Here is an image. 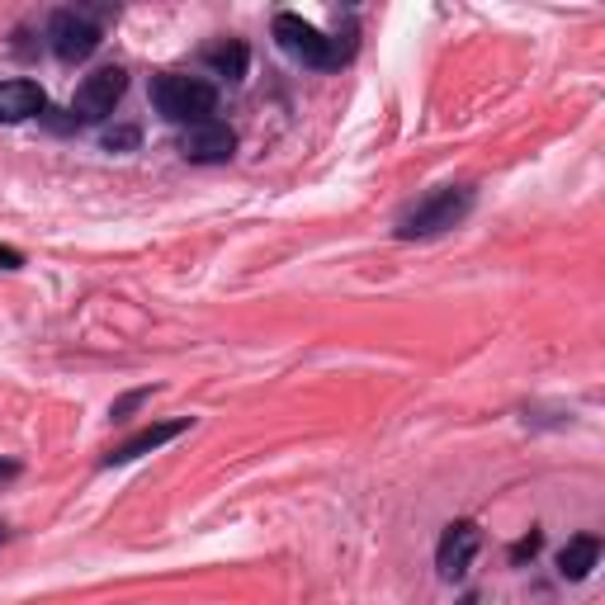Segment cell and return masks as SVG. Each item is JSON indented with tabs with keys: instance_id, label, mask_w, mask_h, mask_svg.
Masks as SVG:
<instances>
[{
	"instance_id": "6da1fadb",
	"label": "cell",
	"mask_w": 605,
	"mask_h": 605,
	"mask_svg": "<svg viewBox=\"0 0 605 605\" xmlns=\"http://www.w3.org/2000/svg\"><path fill=\"white\" fill-rule=\"evenodd\" d=\"M152 105L162 119L170 123H209L213 109H218V85L204 76H190V71H166V76L152 81Z\"/></svg>"
},
{
	"instance_id": "7a4b0ae2",
	"label": "cell",
	"mask_w": 605,
	"mask_h": 605,
	"mask_svg": "<svg viewBox=\"0 0 605 605\" xmlns=\"http://www.w3.org/2000/svg\"><path fill=\"white\" fill-rule=\"evenodd\" d=\"M275 43L294 57V62L317 67V71H336L341 62L355 57V34L327 38L322 28H312L308 20H298V14H275Z\"/></svg>"
},
{
	"instance_id": "3957f363",
	"label": "cell",
	"mask_w": 605,
	"mask_h": 605,
	"mask_svg": "<svg viewBox=\"0 0 605 605\" xmlns=\"http://www.w3.org/2000/svg\"><path fill=\"white\" fill-rule=\"evenodd\" d=\"M473 209V190L468 185H444V190L426 194L422 204H412L407 213L398 218V237H436V233H450L454 223H464Z\"/></svg>"
},
{
	"instance_id": "277c9868",
	"label": "cell",
	"mask_w": 605,
	"mask_h": 605,
	"mask_svg": "<svg viewBox=\"0 0 605 605\" xmlns=\"http://www.w3.org/2000/svg\"><path fill=\"white\" fill-rule=\"evenodd\" d=\"M123 91H128V71L123 67H99V71H91V76L76 85V95H71V119H76V123L109 119V114L119 109Z\"/></svg>"
},
{
	"instance_id": "5b68a950",
	"label": "cell",
	"mask_w": 605,
	"mask_h": 605,
	"mask_svg": "<svg viewBox=\"0 0 605 605\" xmlns=\"http://www.w3.org/2000/svg\"><path fill=\"white\" fill-rule=\"evenodd\" d=\"M48 43L62 62H85L99 48V24L85 10H57L48 20Z\"/></svg>"
},
{
	"instance_id": "8992f818",
	"label": "cell",
	"mask_w": 605,
	"mask_h": 605,
	"mask_svg": "<svg viewBox=\"0 0 605 605\" xmlns=\"http://www.w3.org/2000/svg\"><path fill=\"white\" fill-rule=\"evenodd\" d=\"M233 152H237V133L218 119L194 123L180 133V156L194 166H223V162H233Z\"/></svg>"
},
{
	"instance_id": "52a82bcc",
	"label": "cell",
	"mask_w": 605,
	"mask_h": 605,
	"mask_svg": "<svg viewBox=\"0 0 605 605\" xmlns=\"http://www.w3.org/2000/svg\"><path fill=\"white\" fill-rule=\"evenodd\" d=\"M478 549H483V530L473 525V521H454V525H444L440 549H436V568H440V578H444V582L468 578V564H473V554H478Z\"/></svg>"
},
{
	"instance_id": "ba28073f",
	"label": "cell",
	"mask_w": 605,
	"mask_h": 605,
	"mask_svg": "<svg viewBox=\"0 0 605 605\" xmlns=\"http://www.w3.org/2000/svg\"><path fill=\"white\" fill-rule=\"evenodd\" d=\"M48 109V95H43L38 81H0V123H24L38 119Z\"/></svg>"
},
{
	"instance_id": "9c48e42d",
	"label": "cell",
	"mask_w": 605,
	"mask_h": 605,
	"mask_svg": "<svg viewBox=\"0 0 605 605\" xmlns=\"http://www.w3.org/2000/svg\"><path fill=\"white\" fill-rule=\"evenodd\" d=\"M190 430V422H162V426H147V430H138L133 440H123L119 450H109L99 464L105 468H119V464H133V459H142V454H152V450H162L166 440H176V436H185Z\"/></svg>"
},
{
	"instance_id": "30bf717a",
	"label": "cell",
	"mask_w": 605,
	"mask_h": 605,
	"mask_svg": "<svg viewBox=\"0 0 605 605\" xmlns=\"http://www.w3.org/2000/svg\"><path fill=\"white\" fill-rule=\"evenodd\" d=\"M596 558H601V539L596 535H572L564 549H558V572H564L568 582H582L586 572L596 568Z\"/></svg>"
},
{
	"instance_id": "8fae6325",
	"label": "cell",
	"mask_w": 605,
	"mask_h": 605,
	"mask_svg": "<svg viewBox=\"0 0 605 605\" xmlns=\"http://www.w3.org/2000/svg\"><path fill=\"white\" fill-rule=\"evenodd\" d=\"M204 62L213 67V76H223V81H241V76H247V48H241V43H223V48H209Z\"/></svg>"
},
{
	"instance_id": "7c38bea8",
	"label": "cell",
	"mask_w": 605,
	"mask_h": 605,
	"mask_svg": "<svg viewBox=\"0 0 605 605\" xmlns=\"http://www.w3.org/2000/svg\"><path fill=\"white\" fill-rule=\"evenodd\" d=\"M138 142V128H119V133H105V147L119 152V147H133Z\"/></svg>"
},
{
	"instance_id": "4fadbf2b",
	"label": "cell",
	"mask_w": 605,
	"mask_h": 605,
	"mask_svg": "<svg viewBox=\"0 0 605 605\" xmlns=\"http://www.w3.org/2000/svg\"><path fill=\"white\" fill-rule=\"evenodd\" d=\"M535 549H539V530H530V535H525V539L511 549V558H515V564H521V558H535Z\"/></svg>"
},
{
	"instance_id": "5bb4252c",
	"label": "cell",
	"mask_w": 605,
	"mask_h": 605,
	"mask_svg": "<svg viewBox=\"0 0 605 605\" xmlns=\"http://www.w3.org/2000/svg\"><path fill=\"white\" fill-rule=\"evenodd\" d=\"M142 398H147V388H138V393H128L123 402H114V412H109V416H114V422H119V416H128V412H133Z\"/></svg>"
},
{
	"instance_id": "9a60e30c",
	"label": "cell",
	"mask_w": 605,
	"mask_h": 605,
	"mask_svg": "<svg viewBox=\"0 0 605 605\" xmlns=\"http://www.w3.org/2000/svg\"><path fill=\"white\" fill-rule=\"evenodd\" d=\"M24 265V256L14 251V247H0V270H20Z\"/></svg>"
},
{
	"instance_id": "2e32d148",
	"label": "cell",
	"mask_w": 605,
	"mask_h": 605,
	"mask_svg": "<svg viewBox=\"0 0 605 605\" xmlns=\"http://www.w3.org/2000/svg\"><path fill=\"white\" fill-rule=\"evenodd\" d=\"M14 473H20V464H14V459H0V483H10Z\"/></svg>"
},
{
	"instance_id": "e0dca14e",
	"label": "cell",
	"mask_w": 605,
	"mask_h": 605,
	"mask_svg": "<svg viewBox=\"0 0 605 605\" xmlns=\"http://www.w3.org/2000/svg\"><path fill=\"white\" fill-rule=\"evenodd\" d=\"M5 539H10V530H5V525H0V544H5Z\"/></svg>"
}]
</instances>
